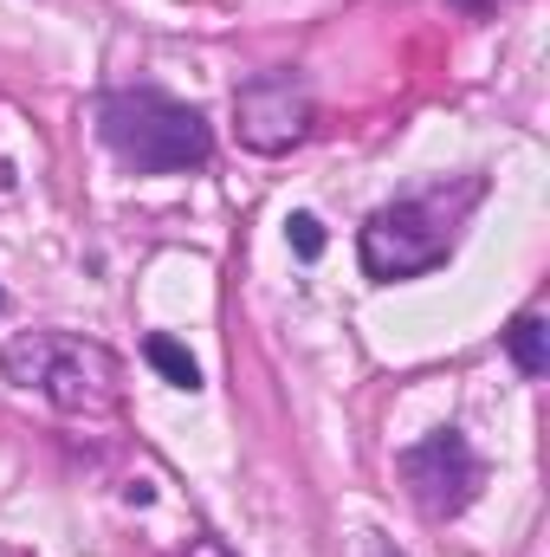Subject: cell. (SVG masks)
I'll use <instances>...</instances> for the list:
<instances>
[{"instance_id": "obj_3", "label": "cell", "mask_w": 550, "mask_h": 557, "mask_svg": "<svg viewBox=\"0 0 550 557\" xmlns=\"http://www.w3.org/2000/svg\"><path fill=\"white\" fill-rule=\"evenodd\" d=\"M0 370L7 383L20 389H39L59 416H111L117 396H124V370L104 344L91 337H72V331H26L0 350Z\"/></svg>"}, {"instance_id": "obj_6", "label": "cell", "mask_w": 550, "mask_h": 557, "mask_svg": "<svg viewBox=\"0 0 550 557\" xmlns=\"http://www.w3.org/2000/svg\"><path fill=\"white\" fill-rule=\"evenodd\" d=\"M505 350H512V363H518L525 376H545V370H550V324L538 318V311L512 318V331H505Z\"/></svg>"}, {"instance_id": "obj_2", "label": "cell", "mask_w": 550, "mask_h": 557, "mask_svg": "<svg viewBox=\"0 0 550 557\" xmlns=\"http://www.w3.org/2000/svg\"><path fill=\"white\" fill-rule=\"evenodd\" d=\"M98 137L104 149L137 169V175H182L201 169L214 156V131L195 104L155 91V85H130V91H104L98 98Z\"/></svg>"}, {"instance_id": "obj_9", "label": "cell", "mask_w": 550, "mask_h": 557, "mask_svg": "<svg viewBox=\"0 0 550 557\" xmlns=\"http://www.w3.org/2000/svg\"><path fill=\"white\" fill-rule=\"evenodd\" d=\"M447 7H460V13H499L505 0H447Z\"/></svg>"}, {"instance_id": "obj_7", "label": "cell", "mask_w": 550, "mask_h": 557, "mask_svg": "<svg viewBox=\"0 0 550 557\" xmlns=\"http://www.w3.org/2000/svg\"><path fill=\"white\" fill-rule=\"evenodd\" d=\"M142 357H149V363H155V370H162L175 389H188V396L201 389V363H195V357H188L175 337H162V331H155V337H142Z\"/></svg>"}, {"instance_id": "obj_4", "label": "cell", "mask_w": 550, "mask_h": 557, "mask_svg": "<svg viewBox=\"0 0 550 557\" xmlns=\"http://www.w3.org/2000/svg\"><path fill=\"white\" fill-rule=\"evenodd\" d=\"M317 124V98L298 72H260L234 91V131L253 156H285L311 137Z\"/></svg>"}, {"instance_id": "obj_8", "label": "cell", "mask_w": 550, "mask_h": 557, "mask_svg": "<svg viewBox=\"0 0 550 557\" xmlns=\"http://www.w3.org/2000/svg\"><path fill=\"white\" fill-rule=\"evenodd\" d=\"M285 240H291L298 260H317V253H324V221H317V214H291V221H285Z\"/></svg>"}, {"instance_id": "obj_5", "label": "cell", "mask_w": 550, "mask_h": 557, "mask_svg": "<svg viewBox=\"0 0 550 557\" xmlns=\"http://www.w3.org/2000/svg\"><path fill=\"white\" fill-rule=\"evenodd\" d=\"M479 480H486V467H479V454H473V441L460 428H434L421 447L402 454V486H409V499L427 519L466 512L473 493H479Z\"/></svg>"}, {"instance_id": "obj_11", "label": "cell", "mask_w": 550, "mask_h": 557, "mask_svg": "<svg viewBox=\"0 0 550 557\" xmlns=\"http://www.w3.org/2000/svg\"><path fill=\"white\" fill-rule=\"evenodd\" d=\"M0 305H7V298H0Z\"/></svg>"}, {"instance_id": "obj_10", "label": "cell", "mask_w": 550, "mask_h": 557, "mask_svg": "<svg viewBox=\"0 0 550 557\" xmlns=\"http://www.w3.org/2000/svg\"><path fill=\"white\" fill-rule=\"evenodd\" d=\"M0 557H13V552H0Z\"/></svg>"}, {"instance_id": "obj_1", "label": "cell", "mask_w": 550, "mask_h": 557, "mask_svg": "<svg viewBox=\"0 0 550 557\" xmlns=\"http://www.w3.org/2000/svg\"><path fill=\"white\" fill-rule=\"evenodd\" d=\"M479 195H486V182L466 175V182H453V188L440 182V188H427V195H409V201L376 208V214L363 221V240H357L363 273L383 278V285H396V278H421V273H434V267H447L453 247H460V221L479 208Z\"/></svg>"}]
</instances>
